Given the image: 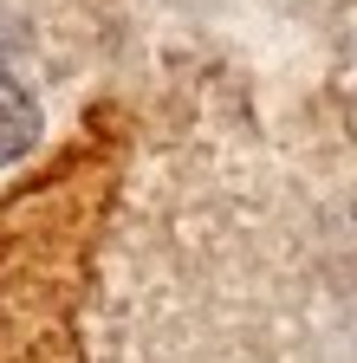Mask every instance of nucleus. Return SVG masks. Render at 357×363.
<instances>
[{
  "mask_svg": "<svg viewBox=\"0 0 357 363\" xmlns=\"http://www.w3.org/2000/svg\"><path fill=\"white\" fill-rule=\"evenodd\" d=\"M33 136H39V111H33V98H26L13 78H0V169H7L13 156H26Z\"/></svg>",
  "mask_w": 357,
  "mask_h": 363,
  "instance_id": "1",
  "label": "nucleus"
}]
</instances>
